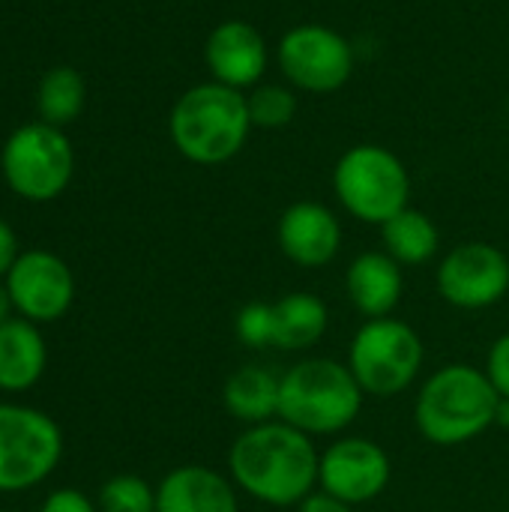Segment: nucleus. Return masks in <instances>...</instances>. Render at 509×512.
I'll return each mask as SVG.
<instances>
[{"label":"nucleus","mask_w":509,"mask_h":512,"mask_svg":"<svg viewBox=\"0 0 509 512\" xmlns=\"http://www.w3.org/2000/svg\"><path fill=\"white\" fill-rule=\"evenodd\" d=\"M228 471L234 486L255 501L267 507H300L312 492H318L321 453L300 429L270 420L246 426L234 438L228 450Z\"/></svg>","instance_id":"1"},{"label":"nucleus","mask_w":509,"mask_h":512,"mask_svg":"<svg viewBox=\"0 0 509 512\" xmlns=\"http://www.w3.org/2000/svg\"><path fill=\"white\" fill-rule=\"evenodd\" d=\"M498 390L483 369L468 363L441 366L417 393L414 420L435 447H459L495 426Z\"/></svg>","instance_id":"2"},{"label":"nucleus","mask_w":509,"mask_h":512,"mask_svg":"<svg viewBox=\"0 0 509 512\" xmlns=\"http://www.w3.org/2000/svg\"><path fill=\"white\" fill-rule=\"evenodd\" d=\"M249 129L246 93L219 81L189 87L168 117L174 147L195 165H222L234 159L243 150Z\"/></svg>","instance_id":"3"},{"label":"nucleus","mask_w":509,"mask_h":512,"mask_svg":"<svg viewBox=\"0 0 509 512\" xmlns=\"http://www.w3.org/2000/svg\"><path fill=\"white\" fill-rule=\"evenodd\" d=\"M363 387L348 363L312 357L279 375V420L309 438L345 432L363 408Z\"/></svg>","instance_id":"4"},{"label":"nucleus","mask_w":509,"mask_h":512,"mask_svg":"<svg viewBox=\"0 0 509 512\" xmlns=\"http://www.w3.org/2000/svg\"><path fill=\"white\" fill-rule=\"evenodd\" d=\"M333 192L354 219L384 225L411 207V174L393 150L357 144L339 156L333 168Z\"/></svg>","instance_id":"5"},{"label":"nucleus","mask_w":509,"mask_h":512,"mask_svg":"<svg viewBox=\"0 0 509 512\" xmlns=\"http://www.w3.org/2000/svg\"><path fill=\"white\" fill-rule=\"evenodd\" d=\"M423 339L399 318L366 321L348 348V369L366 396L390 399L405 393L423 369Z\"/></svg>","instance_id":"6"},{"label":"nucleus","mask_w":509,"mask_h":512,"mask_svg":"<svg viewBox=\"0 0 509 512\" xmlns=\"http://www.w3.org/2000/svg\"><path fill=\"white\" fill-rule=\"evenodd\" d=\"M6 186L24 201H54L72 180L75 153L63 129L51 123L18 126L0 153Z\"/></svg>","instance_id":"7"},{"label":"nucleus","mask_w":509,"mask_h":512,"mask_svg":"<svg viewBox=\"0 0 509 512\" xmlns=\"http://www.w3.org/2000/svg\"><path fill=\"white\" fill-rule=\"evenodd\" d=\"M63 459V432L45 411L0 402V495L45 483Z\"/></svg>","instance_id":"8"},{"label":"nucleus","mask_w":509,"mask_h":512,"mask_svg":"<svg viewBox=\"0 0 509 512\" xmlns=\"http://www.w3.org/2000/svg\"><path fill=\"white\" fill-rule=\"evenodd\" d=\"M276 60L291 87L306 93H336L354 72L351 42L324 24L291 27L276 48Z\"/></svg>","instance_id":"9"},{"label":"nucleus","mask_w":509,"mask_h":512,"mask_svg":"<svg viewBox=\"0 0 509 512\" xmlns=\"http://www.w3.org/2000/svg\"><path fill=\"white\" fill-rule=\"evenodd\" d=\"M3 282L9 288L15 315L39 327L60 321L75 300V276L69 264L48 249L21 252Z\"/></svg>","instance_id":"10"},{"label":"nucleus","mask_w":509,"mask_h":512,"mask_svg":"<svg viewBox=\"0 0 509 512\" xmlns=\"http://www.w3.org/2000/svg\"><path fill=\"white\" fill-rule=\"evenodd\" d=\"M441 297L456 309H489L509 291V258L492 243L474 240L450 249L435 273Z\"/></svg>","instance_id":"11"},{"label":"nucleus","mask_w":509,"mask_h":512,"mask_svg":"<svg viewBox=\"0 0 509 512\" xmlns=\"http://www.w3.org/2000/svg\"><path fill=\"white\" fill-rule=\"evenodd\" d=\"M393 477L390 456L369 438H339L321 453L318 489L357 507L387 492Z\"/></svg>","instance_id":"12"},{"label":"nucleus","mask_w":509,"mask_h":512,"mask_svg":"<svg viewBox=\"0 0 509 512\" xmlns=\"http://www.w3.org/2000/svg\"><path fill=\"white\" fill-rule=\"evenodd\" d=\"M204 60H207L213 81L234 87V90H246V87L261 84L270 54L255 24L228 18L210 30L207 45H204Z\"/></svg>","instance_id":"13"},{"label":"nucleus","mask_w":509,"mask_h":512,"mask_svg":"<svg viewBox=\"0 0 509 512\" xmlns=\"http://www.w3.org/2000/svg\"><path fill=\"white\" fill-rule=\"evenodd\" d=\"M279 249L297 267H327L342 249L336 213L318 201H297L279 216Z\"/></svg>","instance_id":"14"},{"label":"nucleus","mask_w":509,"mask_h":512,"mask_svg":"<svg viewBox=\"0 0 509 512\" xmlns=\"http://www.w3.org/2000/svg\"><path fill=\"white\" fill-rule=\"evenodd\" d=\"M234 480L207 465H180L156 486V512H240Z\"/></svg>","instance_id":"15"},{"label":"nucleus","mask_w":509,"mask_h":512,"mask_svg":"<svg viewBox=\"0 0 509 512\" xmlns=\"http://www.w3.org/2000/svg\"><path fill=\"white\" fill-rule=\"evenodd\" d=\"M402 288H405L402 264L393 261L387 252H363L351 261L345 273L348 300L369 321L390 318L402 300Z\"/></svg>","instance_id":"16"},{"label":"nucleus","mask_w":509,"mask_h":512,"mask_svg":"<svg viewBox=\"0 0 509 512\" xmlns=\"http://www.w3.org/2000/svg\"><path fill=\"white\" fill-rule=\"evenodd\" d=\"M48 348L39 324L24 318H9L0 324V390L24 393L45 375Z\"/></svg>","instance_id":"17"},{"label":"nucleus","mask_w":509,"mask_h":512,"mask_svg":"<svg viewBox=\"0 0 509 512\" xmlns=\"http://www.w3.org/2000/svg\"><path fill=\"white\" fill-rule=\"evenodd\" d=\"M222 402L225 411L243 426L279 420V375L264 366H243L225 381Z\"/></svg>","instance_id":"18"},{"label":"nucleus","mask_w":509,"mask_h":512,"mask_svg":"<svg viewBox=\"0 0 509 512\" xmlns=\"http://www.w3.org/2000/svg\"><path fill=\"white\" fill-rule=\"evenodd\" d=\"M330 315L321 297L309 291L285 294L273 303V345L282 351H306L327 333Z\"/></svg>","instance_id":"19"},{"label":"nucleus","mask_w":509,"mask_h":512,"mask_svg":"<svg viewBox=\"0 0 509 512\" xmlns=\"http://www.w3.org/2000/svg\"><path fill=\"white\" fill-rule=\"evenodd\" d=\"M381 240H384V252L408 267H420L432 261L441 246V234L435 222L414 207H405L402 213L387 219L381 225Z\"/></svg>","instance_id":"20"},{"label":"nucleus","mask_w":509,"mask_h":512,"mask_svg":"<svg viewBox=\"0 0 509 512\" xmlns=\"http://www.w3.org/2000/svg\"><path fill=\"white\" fill-rule=\"evenodd\" d=\"M87 102V84L78 69L72 66H54L42 75L36 87V108L39 120L63 129L66 123L78 120Z\"/></svg>","instance_id":"21"},{"label":"nucleus","mask_w":509,"mask_h":512,"mask_svg":"<svg viewBox=\"0 0 509 512\" xmlns=\"http://www.w3.org/2000/svg\"><path fill=\"white\" fill-rule=\"evenodd\" d=\"M249 120L258 129H282L297 114V96L285 84H258L246 93Z\"/></svg>","instance_id":"22"},{"label":"nucleus","mask_w":509,"mask_h":512,"mask_svg":"<svg viewBox=\"0 0 509 512\" xmlns=\"http://www.w3.org/2000/svg\"><path fill=\"white\" fill-rule=\"evenodd\" d=\"M99 512H156V486L135 474H117L99 489Z\"/></svg>","instance_id":"23"},{"label":"nucleus","mask_w":509,"mask_h":512,"mask_svg":"<svg viewBox=\"0 0 509 512\" xmlns=\"http://www.w3.org/2000/svg\"><path fill=\"white\" fill-rule=\"evenodd\" d=\"M234 333L246 348H267L273 345V303H246L234 318Z\"/></svg>","instance_id":"24"},{"label":"nucleus","mask_w":509,"mask_h":512,"mask_svg":"<svg viewBox=\"0 0 509 512\" xmlns=\"http://www.w3.org/2000/svg\"><path fill=\"white\" fill-rule=\"evenodd\" d=\"M486 378L492 381V387L498 390L501 399H509V333L501 339H495L489 357H486Z\"/></svg>","instance_id":"25"},{"label":"nucleus","mask_w":509,"mask_h":512,"mask_svg":"<svg viewBox=\"0 0 509 512\" xmlns=\"http://www.w3.org/2000/svg\"><path fill=\"white\" fill-rule=\"evenodd\" d=\"M39 512H99V504H93L84 492L78 489H57L42 501Z\"/></svg>","instance_id":"26"},{"label":"nucleus","mask_w":509,"mask_h":512,"mask_svg":"<svg viewBox=\"0 0 509 512\" xmlns=\"http://www.w3.org/2000/svg\"><path fill=\"white\" fill-rule=\"evenodd\" d=\"M18 237L12 231V225L0 216V279H6V273L12 270L15 258H18Z\"/></svg>","instance_id":"27"},{"label":"nucleus","mask_w":509,"mask_h":512,"mask_svg":"<svg viewBox=\"0 0 509 512\" xmlns=\"http://www.w3.org/2000/svg\"><path fill=\"white\" fill-rule=\"evenodd\" d=\"M297 512H354V507L318 489V492H312V495L297 507Z\"/></svg>","instance_id":"28"},{"label":"nucleus","mask_w":509,"mask_h":512,"mask_svg":"<svg viewBox=\"0 0 509 512\" xmlns=\"http://www.w3.org/2000/svg\"><path fill=\"white\" fill-rule=\"evenodd\" d=\"M9 318H15V306H12V297H9L6 282L0 279V324L9 321Z\"/></svg>","instance_id":"29"},{"label":"nucleus","mask_w":509,"mask_h":512,"mask_svg":"<svg viewBox=\"0 0 509 512\" xmlns=\"http://www.w3.org/2000/svg\"><path fill=\"white\" fill-rule=\"evenodd\" d=\"M495 426H504V429H509V399H501V402H498Z\"/></svg>","instance_id":"30"}]
</instances>
